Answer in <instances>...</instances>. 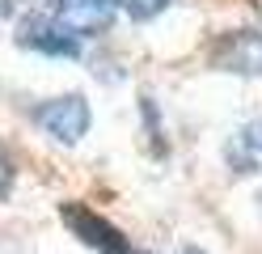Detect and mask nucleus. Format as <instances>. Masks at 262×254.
<instances>
[{
    "label": "nucleus",
    "mask_w": 262,
    "mask_h": 254,
    "mask_svg": "<svg viewBox=\"0 0 262 254\" xmlns=\"http://www.w3.org/2000/svg\"><path fill=\"white\" fill-rule=\"evenodd\" d=\"M26 119H30V127L42 131L51 144L59 148H76L80 140L89 135L93 127V106H89V97L85 93H51V97H34L26 106Z\"/></svg>",
    "instance_id": "nucleus-1"
},
{
    "label": "nucleus",
    "mask_w": 262,
    "mask_h": 254,
    "mask_svg": "<svg viewBox=\"0 0 262 254\" xmlns=\"http://www.w3.org/2000/svg\"><path fill=\"white\" fill-rule=\"evenodd\" d=\"M13 43H17L21 51H30V55H42V60H63L72 64L85 55L89 43H80L76 34H68L55 17H47L38 9V0H30V5L13 17Z\"/></svg>",
    "instance_id": "nucleus-2"
},
{
    "label": "nucleus",
    "mask_w": 262,
    "mask_h": 254,
    "mask_svg": "<svg viewBox=\"0 0 262 254\" xmlns=\"http://www.w3.org/2000/svg\"><path fill=\"white\" fill-rule=\"evenodd\" d=\"M38 9L47 17H55V22L76 34L80 43H97L106 38V34L119 26V0H38Z\"/></svg>",
    "instance_id": "nucleus-3"
},
{
    "label": "nucleus",
    "mask_w": 262,
    "mask_h": 254,
    "mask_svg": "<svg viewBox=\"0 0 262 254\" xmlns=\"http://www.w3.org/2000/svg\"><path fill=\"white\" fill-rule=\"evenodd\" d=\"M207 68L228 76H262V30H224L207 43Z\"/></svg>",
    "instance_id": "nucleus-4"
},
{
    "label": "nucleus",
    "mask_w": 262,
    "mask_h": 254,
    "mask_svg": "<svg viewBox=\"0 0 262 254\" xmlns=\"http://www.w3.org/2000/svg\"><path fill=\"white\" fill-rule=\"evenodd\" d=\"M262 157V127H241L233 140H228V165L237 174H250Z\"/></svg>",
    "instance_id": "nucleus-5"
},
{
    "label": "nucleus",
    "mask_w": 262,
    "mask_h": 254,
    "mask_svg": "<svg viewBox=\"0 0 262 254\" xmlns=\"http://www.w3.org/2000/svg\"><path fill=\"white\" fill-rule=\"evenodd\" d=\"M173 0H119V9L131 17V22H157Z\"/></svg>",
    "instance_id": "nucleus-6"
},
{
    "label": "nucleus",
    "mask_w": 262,
    "mask_h": 254,
    "mask_svg": "<svg viewBox=\"0 0 262 254\" xmlns=\"http://www.w3.org/2000/svg\"><path fill=\"white\" fill-rule=\"evenodd\" d=\"M13 182H17V157H13V148L0 140V203L13 195Z\"/></svg>",
    "instance_id": "nucleus-7"
},
{
    "label": "nucleus",
    "mask_w": 262,
    "mask_h": 254,
    "mask_svg": "<svg viewBox=\"0 0 262 254\" xmlns=\"http://www.w3.org/2000/svg\"><path fill=\"white\" fill-rule=\"evenodd\" d=\"M178 254H203V250L199 246H186V250H178Z\"/></svg>",
    "instance_id": "nucleus-8"
}]
</instances>
